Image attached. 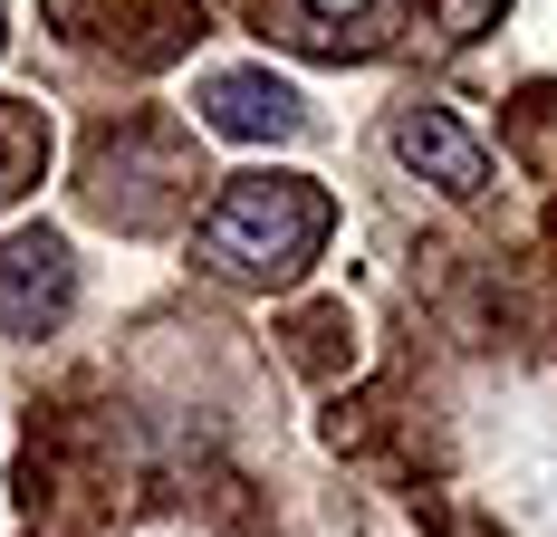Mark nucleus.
<instances>
[{
    "label": "nucleus",
    "mask_w": 557,
    "mask_h": 537,
    "mask_svg": "<svg viewBox=\"0 0 557 537\" xmlns=\"http://www.w3.org/2000/svg\"><path fill=\"white\" fill-rule=\"evenodd\" d=\"M491 10H500V0H433L443 39H481V29H491Z\"/></svg>",
    "instance_id": "nucleus-7"
},
{
    "label": "nucleus",
    "mask_w": 557,
    "mask_h": 537,
    "mask_svg": "<svg viewBox=\"0 0 557 537\" xmlns=\"http://www.w3.org/2000/svg\"><path fill=\"white\" fill-rule=\"evenodd\" d=\"M385 29H394V0H288V39L298 49L366 58V49H385Z\"/></svg>",
    "instance_id": "nucleus-5"
},
{
    "label": "nucleus",
    "mask_w": 557,
    "mask_h": 537,
    "mask_svg": "<svg viewBox=\"0 0 557 537\" xmlns=\"http://www.w3.org/2000/svg\"><path fill=\"white\" fill-rule=\"evenodd\" d=\"M39 154H49V135H29L20 115L0 107V202H10V192L29 183V163H39Z\"/></svg>",
    "instance_id": "nucleus-6"
},
{
    "label": "nucleus",
    "mask_w": 557,
    "mask_h": 537,
    "mask_svg": "<svg viewBox=\"0 0 557 537\" xmlns=\"http://www.w3.org/2000/svg\"><path fill=\"white\" fill-rule=\"evenodd\" d=\"M202 125L231 135V145H288L308 107H298V87L270 77V67H222V77H202Z\"/></svg>",
    "instance_id": "nucleus-2"
},
{
    "label": "nucleus",
    "mask_w": 557,
    "mask_h": 537,
    "mask_svg": "<svg viewBox=\"0 0 557 537\" xmlns=\"http://www.w3.org/2000/svg\"><path fill=\"white\" fill-rule=\"evenodd\" d=\"M394 163H404V173H423V183L451 192V202H471V192L491 183V154H481L443 107H404V115H394Z\"/></svg>",
    "instance_id": "nucleus-4"
},
{
    "label": "nucleus",
    "mask_w": 557,
    "mask_h": 537,
    "mask_svg": "<svg viewBox=\"0 0 557 537\" xmlns=\"http://www.w3.org/2000/svg\"><path fill=\"white\" fill-rule=\"evenodd\" d=\"M327 230H336V212L308 173H240L222 202L202 212L193 260L212 278H240V288H288L298 268L327 250Z\"/></svg>",
    "instance_id": "nucleus-1"
},
{
    "label": "nucleus",
    "mask_w": 557,
    "mask_h": 537,
    "mask_svg": "<svg viewBox=\"0 0 557 537\" xmlns=\"http://www.w3.org/2000/svg\"><path fill=\"white\" fill-rule=\"evenodd\" d=\"M67 298H77V268H67V250H58L49 230H29V240L0 250V326H10V336L58 326V317H67Z\"/></svg>",
    "instance_id": "nucleus-3"
}]
</instances>
